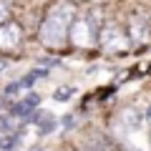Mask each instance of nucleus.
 <instances>
[{
  "instance_id": "423d86ee",
  "label": "nucleus",
  "mask_w": 151,
  "mask_h": 151,
  "mask_svg": "<svg viewBox=\"0 0 151 151\" xmlns=\"http://www.w3.org/2000/svg\"><path fill=\"white\" fill-rule=\"evenodd\" d=\"M23 43V28L15 20H8L0 25V55L18 50Z\"/></svg>"
},
{
  "instance_id": "0eeeda50",
  "label": "nucleus",
  "mask_w": 151,
  "mask_h": 151,
  "mask_svg": "<svg viewBox=\"0 0 151 151\" xmlns=\"http://www.w3.org/2000/svg\"><path fill=\"white\" fill-rule=\"evenodd\" d=\"M131 43H149L151 40V23L146 18V13H134L129 18V25H126Z\"/></svg>"
},
{
  "instance_id": "20e7f679",
  "label": "nucleus",
  "mask_w": 151,
  "mask_h": 151,
  "mask_svg": "<svg viewBox=\"0 0 151 151\" xmlns=\"http://www.w3.org/2000/svg\"><path fill=\"white\" fill-rule=\"evenodd\" d=\"M141 124H144V116H141L134 106H121L119 111L111 116V131L119 136V139H129L131 134H136V131L141 129Z\"/></svg>"
},
{
  "instance_id": "7ed1b4c3",
  "label": "nucleus",
  "mask_w": 151,
  "mask_h": 151,
  "mask_svg": "<svg viewBox=\"0 0 151 151\" xmlns=\"http://www.w3.org/2000/svg\"><path fill=\"white\" fill-rule=\"evenodd\" d=\"M98 45L106 53H124V50H129L131 38L126 28H121L119 23H103L98 30Z\"/></svg>"
},
{
  "instance_id": "9d476101",
  "label": "nucleus",
  "mask_w": 151,
  "mask_h": 151,
  "mask_svg": "<svg viewBox=\"0 0 151 151\" xmlns=\"http://www.w3.org/2000/svg\"><path fill=\"white\" fill-rule=\"evenodd\" d=\"M76 96V86H60L53 91V98L55 101H70V98Z\"/></svg>"
},
{
  "instance_id": "39448f33",
  "label": "nucleus",
  "mask_w": 151,
  "mask_h": 151,
  "mask_svg": "<svg viewBox=\"0 0 151 151\" xmlns=\"http://www.w3.org/2000/svg\"><path fill=\"white\" fill-rule=\"evenodd\" d=\"M38 103H40V96H38L35 91H25L18 101H13V106H10L8 113H10L13 119H18L20 124H25L33 113L38 111Z\"/></svg>"
},
{
  "instance_id": "f03ea898",
  "label": "nucleus",
  "mask_w": 151,
  "mask_h": 151,
  "mask_svg": "<svg viewBox=\"0 0 151 151\" xmlns=\"http://www.w3.org/2000/svg\"><path fill=\"white\" fill-rule=\"evenodd\" d=\"M98 13L91 10L86 13V15H76V20L70 23V30H68V45H73V48H93V45H98V30H101V25H98L96 20Z\"/></svg>"
},
{
  "instance_id": "f257e3e1",
  "label": "nucleus",
  "mask_w": 151,
  "mask_h": 151,
  "mask_svg": "<svg viewBox=\"0 0 151 151\" xmlns=\"http://www.w3.org/2000/svg\"><path fill=\"white\" fill-rule=\"evenodd\" d=\"M76 15H78V5L73 0H53L50 3L40 25H38V38H40L43 48L48 50L65 48L68 30H70V23L76 20Z\"/></svg>"
},
{
  "instance_id": "6ab92c4d",
  "label": "nucleus",
  "mask_w": 151,
  "mask_h": 151,
  "mask_svg": "<svg viewBox=\"0 0 151 151\" xmlns=\"http://www.w3.org/2000/svg\"><path fill=\"white\" fill-rule=\"evenodd\" d=\"M149 141H151V131H149Z\"/></svg>"
},
{
  "instance_id": "6e6552de",
  "label": "nucleus",
  "mask_w": 151,
  "mask_h": 151,
  "mask_svg": "<svg viewBox=\"0 0 151 151\" xmlns=\"http://www.w3.org/2000/svg\"><path fill=\"white\" fill-rule=\"evenodd\" d=\"M23 93H25V86H23L20 81H13V83H8V86L3 88V96H5V101H18Z\"/></svg>"
},
{
  "instance_id": "f8f14e48",
  "label": "nucleus",
  "mask_w": 151,
  "mask_h": 151,
  "mask_svg": "<svg viewBox=\"0 0 151 151\" xmlns=\"http://www.w3.org/2000/svg\"><path fill=\"white\" fill-rule=\"evenodd\" d=\"M8 18H10V3L8 0H0V25L8 23Z\"/></svg>"
},
{
  "instance_id": "1a4fd4ad",
  "label": "nucleus",
  "mask_w": 151,
  "mask_h": 151,
  "mask_svg": "<svg viewBox=\"0 0 151 151\" xmlns=\"http://www.w3.org/2000/svg\"><path fill=\"white\" fill-rule=\"evenodd\" d=\"M18 131V119H13L10 113H0V136Z\"/></svg>"
},
{
  "instance_id": "a211bd4d",
  "label": "nucleus",
  "mask_w": 151,
  "mask_h": 151,
  "mask_svg": "<svg viewBox=\"0 0 151 151\" xmlns=\"http://www.w3.org/2000/svg\"><path fill=\"white\" fill-rule=\"evenodd\" d=\"M78 151H91V149H86V146H81V149H78Z\"/></svg>"
},
{
  "instance_id": "2eb2a0df",
  "label": "nucleus",
  "mask_w": 151,
  "mask_h": 151,
  "mask_svg": "<svg viewBox=\"0 0 151 151\" xmlns=\"http://www.w3.org/2000/svg\"><path fill=\"white\" fill-rule=\"evenodd\" d=\"M144 124H151V106L146 108V113H144Z\"/></svg>"
},
{
  "instance_id": "dca6fc26",
  "label": "nucleus",
  "mask_w": 151,
  "mask_h": 151,
  "mask_svg": "<svg viewBox=\"0 0 151 151\" xmlns=\"http://www.w3.org/2000/svg\"><path fill=\"white\" fill-rule=\"evenodd\" d=\"M119 151H141V149H131V146H119Z\"/></svg>"
},
{
  "instance_id": "ddd939ff",
  "label": "nucleus",
  "mask_w": 151,
  "mask_h": 151,
  "mask_svg": "<svg viewBox=\"0 0 151 151\" xmlns=\"http://www.w3.org/2000/svg\"><path fill=\"white\" fill-rule=\"evenodd\" d=\"M60 129H63V131H73L76 129V116H73V113H68V116L60 119Z\"/></svg>"
},
{
  "instance_id": "9b49d317",
  "label": "nucleus",
  "mask_w": 151,
  "mask_h": 151,
  "mask_svg": "<svg viewBox=\"0 0 151 151\" xmlns=\"http://www.w3.org/2000/svg\"><path fill=\"white\" fill-rule=\"evenodd\" d=\"M38 65H40V68H45V70L58 68V65H60V58H50V55H43V58H38Z\"/></svg>"
},
{
  "instance_id": "f3484780",
  "label": "nucleus",
  "mask_w": 151,
  "mask_h": 151,
  "mask_svg": "<svg viewBox=\"0 0 151 151\" xmlns=\"http://www.w3.org/2000/svg\"><path fill=\"white\" fill-rule=\"evenodd\" d=\"M28 151H45V149H43V146H30Z\"/></svg>"
},
{
  "instance_id": "4468645a",
  "label": "nucleus",
  "mask_w": 151,
  "mask_h": 151,
  "mask_svg": "<svg viewBox=\"0 0 151 151\" xmlns=\"http://www.w3.org/2000/svg\"><path fill=\"white\" fill-rule=\"evenodd\" d=\"M8 68H10V65H8V58H5V55H0V73H5Z\"/></svg>"
}]
</instances>
